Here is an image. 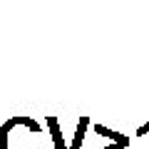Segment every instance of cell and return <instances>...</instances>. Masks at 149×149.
I'll use <instances>...</instances> for the list:
<instances>
[{"label": "cell", "mask_w": 149, "mask_h": 149, "mask_svg": "<svg viewBox=\"0 0 149 149\" xmlns=\"http://www.w3.org/2000/svg\"><path fill=\"white\" fill-rule=\"evenodd\" d=\"M104 149H124V147H119V144H109V147H104Z\"/></svg>", "instance_id": "obj_4"}, {"label": "cell", "mask_w": 149, "mask_h": 149, "mask_svg": "<svg viewBox=\"0 0 149 149\" xmlns=\"http://www.w3.org/2000/svg\"><path fill=\"white\" fill-rule=\"evenodd\" d=\"M95 132H100L102 137H109L114 144H119V147H127L129 144V137H124V134H117V132H112V129H107V127H102V124H97L95 127Z\"/></svg>", "instance_id": "obj_3"}, {"label": "cell", "mask_w": 149, "mask_h": 149, "mask_svg": "<svg viewBox=\"0 0 149 149\" xmlns=\"http://www.w3.org/2000/svg\"><path fill=\"white\" fill-rule=\"evenodd\" d=\"M87 129H90V119L87 117H80V122H77V129H74V137H72V144H70L67 149H80L82 147V139H85Z\"/></svg>", "instance_id": "obj_2"}, {"label": "cell", "mask_w": 149, "mask_h": 149, "mask_svg": "<svg viewBox=\"0 0 149 149\" xmlns=\"http://www.w3.org/2000/svg\"><path fill=\"white\" fill-rule=\"evenodd\" d=\"M147 132H149V124H147Z\"/></svg>", "instance_id": "obj_5"}, {"label": "cell", "mask_w": 149, "mask_h": 149, "mask_svg": "<svg viewBox=\"0 0 149 149\" xmlns=\"http://www.w3.org/2000/svg\"><path fill=\"white\" fill-rule=\"evenodd\" d=\"M45 124H47V129H50V137H52L55 149H67V147H65V137H62V132H60V122H57V117H55V114H47Z\"/></svg>", "instance_id": "obj_1"}]
</instances>
